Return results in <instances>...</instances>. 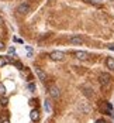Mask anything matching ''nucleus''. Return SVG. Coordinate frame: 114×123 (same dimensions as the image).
Listing matches in <instances>:
<instances>
[{"instance_id": "obj_1", "label": "nucleus", "mask_w": 114, "mask_h": 123, "mask_svg": "<svg viewBox=\"0 0 114 123\" xmlns=\"http://www.w3.org/2000/svg\"><path fill=\"white\" fill-rule=\"evenodd\" d=\"M99 82H100L101 88H103L104 91H107V89L111 88V76L109 74H106V72H103V74H100V76H99Z\"/></svg>"}, {"instance_id": "obj_2", "label": "nucleus", "mask_w": 114, "mask_h": 123, "mask_svg": "<svg viewBox=\"0 0 114 123\" xmlns=\"http://www.w3.org/2000/svg\"><path fill=\"white\" fill-rule=\"evenodd\" d=\"M77 109L80 113H85V115H89L90 112H92V106L89 105L87 102H79V105H77Z\"/></svg>"}, {"instance_id": "obj_3", "label": "nucleus", "mask_w": 114, "mask_h": 123, "mask_svg": "<svg viewBox=\"0 0 114 123\" xmlns=\"http://www.w3.org/2000/svg\"><path fill=\"white\" fill-rule=\"evenodd\" d=\"M49 58L52 61H63L65 60V52H62V51H52L49 54Z\"/></svg>"}, {"instance_id": "obj_4", "label": "nucleus", "mask_w": 114, "mask_h": 123, "mask_svg": "<svg viewBox=\"0 0 114 123\" xmlns=\"http://www.w3.org/2000/svg\"><path fill=\"white\" fill-rule=\"evenodd\" d=\"M49 96L52 99H55V100H56V99H59V98H61V89H59L58 86L52 85L49 88Z\"/></svg>"}, {"instance_id": "obj_5", "label": "nucleus", "mask_w": 114, "mask_h": 123, "mask_svg": "<svg viewBox=\"0 0 114 123\" xmlns=\"http://www.w3.org/2000/svg\"><path fill=\"white\" fill-rule=\"evenodd\" d=\"M30 9H31L30 3L24 1V3H21V4L17 7V12H18V14H27V13L30 12Z\"/></svg>"}, {"instance_id": "obj_6", "label": "nucleus", "mask_w": 114, "mask_h": 123, "mask_svg": "<svg viewBox=\"0 0 114 123\" xmlns=\"http://www.w3.org/2000/svg\"><path fill=\"white\" fill-rule=\"evenodd\" d=\"M101 111L104 112L106 115H109V116H113V106H111L110 102H103V105H101Z\"/></svg>"}, {"instance_id": "obj_7", "label": "nucleus", "mask_w": 114, "mask_h": 123, "mask_svg": "<svg viewBox=\"0 0 114 123\" xmlns=\"http://www.w3.org/2000/svg\"><path fill=\"white\" fill-rule=\"evenodd\" d=\"M73 55H75V58L80 60V61H87L89 60V54L86 51H75Z\"/></svg>"}, {"instance_id": "obj_8", "label": "nucleus", "mask_w": 114, "mask_h": 123, "mask_svg": "<svg viewBox=\"0 0 114 123\" xmlns=\"http://www.w3.org/2000/svg\"><path fill=\"white\" fill-rule=\"evenodd\" d=\"M71 44L72 45H82L83 43H85V40H83V37H80V36H73V37H71Z\"/></svg>"}, {"instance_id": "obj_9", "label": "nucleus", "mask_w": 114, "mask_h": 123, "mask_svg": "<svg viewBox=\"0 0 114 123\" xmlns=\"http://www.w3.org/2000/svg\"><path fill=\"white\" fill-rule=\"evenodd\" d=\"M35 74H37V76H38V79H41L42 82H45L47 79H48V75L45 74L41 68H35Z\"/></svg>"}, {"instance_id": "obj_10", "label": "nucleus", "mask_w": 114, "mask_h": 123, "mask_svg": "<svg viewBox=\"0 0 114 123\" xmlns=\"http://www.w3.org/2000/svg\"><path fill=\"white\" fill-rule=\"evenodd\" d=\"M7 64H14V60H11L10 57H0V68Z\"/></svg>"}, {"instance_id": "obj_11", "label": "nucleus", "mask_w": 114, "mask_h": 123, "mask_svg": "<svg viewBox=\"0 0 114 123\" xmlns=\"http://www.w3.org/2000/svg\"><path fill=\"white\" fill-rule=\"evenodd\" d=\"M30 117H31L33 122H37L38 119H39V111L38 109H33L31 113H30Z\"/></svg>"}, {"instance_id": "obj_12", "label": "nucleus", "mask_w": 114, "mask_h": 123, "mask_svg": "<svg viewBox=\"0 0 114 123\" xmlns=\"http://www.w3.org/2000/svg\"><path fill=\"white\" fill-rule=\"evenodd\" d=\"M106 67H107L110 71H114V58L109 57V58L106 60Z\"/></svg>"}, {"instance_id": "obj_13", "label": "nucleus", "mask_w": 114, "mask_h": 123, "mask_svg": "<svg viewBox=\"0 0 114 123\" xmlns=\"http://www.w3.org/2000/svg\"><path fill=\"white\" fill-rule=\"evenodd\" d=\"M83 93H85V95H86L89 99L93 98V95H94V93L92 92V89H90V88H83Z\"/></svg>"}, {"instance_id": "obj_14", "label": "nucleus", "mask_w": 114, "mask_h": 123, "mask_svg": "<svg viewBox=\"0 0 114 123\" xmlns=\"http://www.w3.org/2000/svg\"><path fill=\"white\" fill-rule=\"evenodd\" d=\"M44 106H45V111L49 113V112H51V103H49V100H48V99L44 102Z\"/></svg>"}, {"instance_id": "obj_15", "label": "nucleus", "mask_w": 114, "mask_h": 123, "mask_svg": "<svg viewBox=\"0 0 114 123\" xmlns=\"http://www.w3.org/2000/svg\"><path fill=\"white\" fill-rule=\"evenodd\" d=\"M4 95H6V86L0 84V96H4Z\"/></svg>"}, {"instance_id": "obj_16", "label": "nucleus", "mask_w": 114, "mask_h": 123, "mask_svg": "<svg viewBox=\"0 0 114 123\" xmlns=\"http://www.w3.org/2000/svg\"><path fill=\"white\" fill-rule=\"evenodd\" d=\"M0 103H1V106H6V105L9 103V99L6 98V96H1V99H0Z\"/></svg>"}, {"instance_id": "obj_17", "label": "nucleus", "mask_w": 114, "mask_h": 123, "mask_svg": "<svg viewBox=\"0 0 114 123\" xmlns=\"http://www.w3.org/2000/svg\"><path fill=\"white\" fill-rule=\"evenodd\" d=\"M14 65H17L20 71H23V69H24V67H23V64H21L20 61H14Z\"/></svg>"}, {"instance_id": "obj_18", "label": "nucleus", "mask_w": 114, "mask_h": 123, "mask_svg": "<svg viewBox=\"0 0 114 123\" xmlns=\"http://www.w3.org/2000/svg\"><path fill=\"white\" fill-rule=\"evenodd\" d=\"M0 123H10V120H9V117H7V116L4 117V115H3V116H1V120H0Z\"/></svg>"}, {"instance_id": "obj_19", "label": "nucleus", "mask_w": 114, "mask_h": 123, "mask_svg": "<svg viewBox=\"0 0 114 123\" xmlns=\"http://www.w3.org/2000/svg\"><path fill=\"white\" fill-rule=\"evenodd\" d=\"M25 51H28V55H30V57L33 55V48H31V47H28V45H25Z\"/></svg>"}, {"instance_id": "obj_20", "label": "nucleus", "mask_w": 114, "mask_h": 123, "mask_svg": "<svg viewBox=\"0 0 114 123\" xmlns=\"http://www.w3.org/2000/svg\"><path fill=\"white\" fill-rule=\"evenodd\" d=\"M28 89H30L31 92H34V91H35V85H34L33 82H31V84H28Z\"/></svg>"}, {"instance_id": "obj_21", "label": "nucleus", "mask_w": 114, "mask_h": 123, "mask_svg": "<svg viewBox=\"0 0 114 123\" xmlns=\"http://www.w3.org/2000/svg\"><path fill=\"white\" fill-rule=\"evenodd\" d=\"M107 48L111 49V51H114V44H109V45H107Z\"/></svg>"}, {"instance_id": "obj_22", "label": "nucleus", "mask_w": 114, "mask_h": 123, "mask_svg": "<svg viewBox=\"0 0 114 123\" xmlns=\"http://www.w3.org/2000/svg\"><path fill=\"white\" fill-rule=\"evenodd\" d=\"M96 123H107V122H106L104 119H97V120H96Z\"/></svg>"}, {"instance_id": "obj_23", "label": "nucleus", "mask_w": 114, "mask_h": 123, "mask_svg": "<svg viewBox=\"0 0 114 123\" xmlns=\"http://www.w3.org/2000/svg\"><path fill=\"white\" fill-rule=\"evenodd\" d=\"M14 52H16V49L13 48V47L11 48H9V54H14Z\"/></svg>"}, {"instance_id": "obj_24", "label": "nucleus", "mask_w": 114, "mask_h": 123, "mask_svg": "<svg viewBox=\"0 0 114 123\" xmlns=\"http://www.w3.org/2000/svg\"><path fill=\"white\" fill-rule=\"evenodd\" d=\"M1 49H4V43H3V41H0V51H1Z\"/></svg>"}, {"instance_id": "obj_25", "label": "nucleus", "mask_w": 114, "mask_h": 123, "mask_svg": "<svg viewBox=\"0 0 114 123\" xmlns=\"http://www.w3.org/2000/svg\"><path fill=\"white\" fill-rule=\"evenodd\" d=\"M3 23H4V20H3V17H1V16H0V25L3 24Z\"/></svg>"}, {"instance_id": "obj_26", "label": "nucleus", "mask_w": 114, "mask_h": 123, "mask_svg": "<svg viewBox=\"0 0 114 123\" xmlns=\"http://www.w3.org/2000/svg\"><path fill=\"white\" fill-rule=\"evenodd\" d=\"M47 123H55L54 120H47Z\"/></svg>"}]
</instances>
